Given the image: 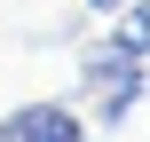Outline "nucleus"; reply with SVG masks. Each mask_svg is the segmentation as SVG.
Segmentation results:
<instances>
[{
  "label": "nucleus",
  "mask_w": 150,
  "mask_h": 142,
  "mask_svg": "<svg viewBox=\"0 0 150 142\" xmlns=\"http://www.w3.org/2000/svg\"><path fill=\"white\" fill-rule=\"evenodd\" d=\"M95 126L79 119V103H63V95H40V103H16V111H0V142H87Z\"/></svg>",
  "instance_id": "1"
},
{
  "label": "nucleus",
  "mask_w": 150,
  "mask_h": 142,
  "mask_svg": "<svg viewBox=\"0 0 150 142\" xmlns=\"http://www.w3.org/2000/svg\"><path fill=\"white\" fill-rule=\"evenodd\" d=\"M142 95H150V71H134V79H119V87H95V95H87V119H95L103 134H119V126L134 119V103H142Z\"/></svg>",
  "instance_id": "2"
},
{
  "label": "nucleus",
  "mask_w": 150,
  "mask_h": 142,
  "mask_svg": "<svg viewBox=\"0 0 150 142\" xmlns=\"http://www.w3.org/2000/svg\"><path fill=\"white\" fill-rule=\"evenodd\" d=\"M134 71H142V55H127V47H111V40H103V47H87V55H79V95L119 87V79H134Z\"/></svg>",
  "instance_id": "3"
},
{
  "label": "nucleus",
  "mask_w": 150,
  "mask_h": 142,
  "mask_svg": "<svg viewBox=\"0 0 150 142\" xmlns=\"http://www.w3.org/2000/svg\"><path fill=\"white\" fill-rule=\"evenodd\" d=\"M111 47H127V55H150V0H127V8L111 16Z\"/></svg>",
  "instance_id": "4"
},
{
  "label": "nucleus",
  "mask_w": 150,
  "mask_h": 142,
  "mask_svg": "<svg viewBox=\"0 0 150 142\" xmlns=\"http://www.w3.org/2000/svg\"><path fill=\"white\" fill-rule=\"evenodd\" d=\"M119 8H127V0H87V16H119Z\"/></svg>",
  "instance_id": "5"
}]
</instances>
